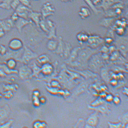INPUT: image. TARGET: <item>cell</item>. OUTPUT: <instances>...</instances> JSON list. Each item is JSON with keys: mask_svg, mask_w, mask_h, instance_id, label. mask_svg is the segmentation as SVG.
<instances>
[{"mask_svg": "<svg viewBox=\"0 0 128 128\" xmlns=\"http://www.w3.org/2000/svg\"><path fill=\"white\" fill-rule=\"evenodd\" d=\"M16 63V60L13 58L8 59L7 61L6 65L9 68L14 70L15 68Z\"/></svg>", "mask_w": 128, "mask_h": 128, "instance_id": "cell-10", "label": "cell"}, {"mask_svg": "<svg viewBox=\"0 0 128 128\" xmlns=\"http://www.w3.org/2000/svg\"><path fill=\"white\" fill-rule=\"evenodd\" d=\"M0 69L3 70L6 75L17 73V72L14 70H10L7 67L6 65L4 64H0Z\"/></svg>", "mask_w": 128, "mask_h": 128, "instance_id": "cell-11", "label": "cell"}, {"mask_svg": "<svg viewBox=\"0 0 128 128\" xmlns=\"http://www.w3.org/2000/svg\"><path fill=\"white\" fill-rule=\"evenodd\" d=\"M4 0H0V4Z\"/></svg>", "mask_w": 128, "mask_h": 128, "instance_id": "cell-18", "label": "cell"}, {"mask_svg": "<svg viewBox=\"0 0 128 128\" xmlns=\"http://www.w3.org/2000/svg\"><path fill=\"white\" fill-rule=\"evenodd\" d=\"M40 16L41 14H40L31 11L29 13L28 18L30 19L35 23L36 26L39 27V24L40 22Z\"/></svg>", "mask_w": 128, "mask_h": 128, "instance_id": "cell-6", "label": "cell"}, {"mask_svg": "<svg viewBox=\"0 0 128 128\" xmlns=\"http://www.w3.org/2000/svg\"><path fill=\"white\" fill-rule=\"evenodd\" d=\"M14 26V23L10 18L0 20V27L3 29L6 33L10 32Z\"/></svg>", "mask_w": 128, "mask_h": 128, "instance_id": "cell-3", "label": "cell"}, {"mask_svg": "<svg viewBox=\"0 0 128 128\" xmlns=\"http://www.w3.org/2000/svg\"><path fill=\"white\" fill-rule=\"evenodd\" d=\"M38 60L40 62H45L46 61H48L49 60L48 55H45V54H42V55L38 57Z\"/></svg>", "mask_w": 128, "mask_h": 128, "instance_id": "cell-13", "label": "cell"}, {"mask_svg": "<svg viewBox=\"0 0 128 128\" xmlns=\"http://www.w3.org/2000/svg\"></svg>", "mask_w": 128, "mask_h": 128, "instance_id": "cell-20", "label": "cell"}, {"mask_svg": "<svg viewBox=\"0 0 128 128\" xmlns=\"http://www.w3.org/2000/svg\"><path fill=\"white\" fill-rule=\"evenodd\" d=\"M12 0H4L0 4V8L3 9L9 10L11 8L10 4Z\"/></svg>", "mask_w": 128, "mask_h": 128, "instance_id": "cell-9", "label": "cell"}, {"mask_svg": "<svg viewBox=\"0 0 128 128\" xmlns=\"http://www.w3.org/2000/svg\"><path fill=\"white\" fill-rule=\"evenodd\" d=\"M58 42L54 40H50L47 44V48L49 51L55 52L57 49Z\"/></svg>", "mask_w": 128, "mask_h": 128, "instance_id": "cell-7", "label": "cell"}, {"mask_svg": "<svg viewBox=\"0 0 128 128\" xmlns=\"http://www.w3.org/2000/svg\"><path fill=\"white\" fill-rule=\"evenodd\" d=\"M7 52V48L5 46L0 45V56H3L6 55Z\"/></svg>", "mask_w": 128, "mask_h": 128, "instance_id": "cell-15", "label": "cell"}, {"mask_svg": "<svg viewBox=\"0 0 128 128\" xmlns=\"http://www.w3.org/2000/svg\"><path fill=\"white\" fill-rule=\"evenodd\" d=\"M19 18V17L17 13L15 12H14V14H12L10 18L14 23L18 20Z\"/></svg>", "mask_w": 128, "mask_h": 128, "instance_id": "cell-16", "label": "cell"}, {"mask_svg": "<svg viewBox=\"0 0 128 128\" xmlns=\"http://www.w3.org/2000/svg\"><path fill=\"white\" fill-rule=\"evenodd\" d=\"M20 4V2L19 0H12L10 4V7L13 10L15 11Z\"/></svg>", "mask_w": 128, "mask_h": 128, "instance_id": "cell-12", "label": "cell"}, {"mask_svg": "<svg viewBox=\"0 0 128 128\" xmlns=\"http://www.w3.org/2000/svg\"><path fill=\"white\" fill-rule=\"evenodd\" d=\"M31 11L30 8L20 4L16 9L15 12L19 17L27 20L28 18L29 13Z\"/></svg>", "mask_w": 128, "mask_h": 128, "instance_id": "cell-4", "label": "cell"}, {"mask_svg": "<svg viewBox=\"0 0 128 128\" xmlns=\"http://www.w3.org/2000/svg\"><path fill=\"white\" fill-rule=\"evenodd\" d=\"M30 69L26 66H23L20 69V76L22 78H23L28 77L30 75Z\"/></svg>", "mask_w": 128, "mask_h": 128, "instance_id": "cell-8", "label": "cell"}, {"mask_svg": "<svg viewBox=\"0 0 128 128\" xmlns=\"http://www.w3.org/2000/svg\"><path fill=\"white\" fill-rule=\"evenodd\" d=\"M19 0L22 5L30 8H31V5L29 0Z\"/></svg>", "mask_w": 128, "mask_h": 128, "instance_id": "cell-14", "label": "cell"}, {"mask_svg": "<svg viewBox=\"0 0 128 128\" xmlns=\"http://www.w3.org/2000/svg\"><path fill=\"white\" fill-rule=\"evenodd\" d=\"M32 21H29L27 20L19 17L18 20L14 23V26L16 28L19 33H21L22 29L27 25L32 23Z\"/></svg>", "mask_w": 128, "mask_h": 128, "instance_id": "cell-5", "label": "cell"}, {"mask_svg": "<svg viewBox=\"0 0 128 128\" xmlns=\"http://www.w3.org/2000/svg\"></svg>", "mask_w": 128, "mask_h": 128, "instance_id": "cell-21", "label": "cell"}, {"mask_svg": "<svg viewBox=\"0 0 128 128\" xmlns=\"http://www.w3.org/2000/svg\"><path fill=\"white\" fill-rule=\"evenodd\" d=\"M22 42L18 38H14L10 41L8 44V48L12 51H18L23 48Z\"/></svg>", "mask_w": 128, "mask_h": 128, "instance_id": "cell-2", "label": "cell"}, {"mask_svg": "<svg viewBox=\"0 0 128 128\" xmlns=\"http://www.w3.org/2000/svg\"></svg>", "mask_w": 128, "mask_h": 128, "instance_id": "cell-22", "label": "cell"}, {"mask_svg": "<svg viewBox=\"0 0 128 128\" xmlns=\"http://www.w3.org/2000/svg\"><path fill=\"white\" fill-rule=\"evenodd\" d=\"M6 74L1 69H0V77H4L6 76Z\"/></svg>", "mask_w": 128, "mask_h": 128, "instance_id": "cell-17", "label": "cell"}, {"mask_svg": "<svg viewBox=\"0 0 128 128\" xmlns=\"http://www.w3.org/2000/svg\"><path fill=\"white\" fill-rule=\"evenodd\" d=\"M1 97V94H0V98Z\"/></svg>", "mask_w": 128, "mask_h": 128, "instance_id": "cell-19", "label": "cell"}, {"mask_svg": "<svg viewBox=\"0 0 128 128\" xmlns=\"http://www.w3.org/2000/svg\"><path fill=\"white\" fill-rule=\"evenodd\" d=\"M38 55L30 48L24 46L21 57V60L25 62H27L34 58H36Z\"/></svg>", "mask_w": 128, "mask_h": 128, "instance_id": "cell-1", "label": "cell"}]
</instances>
